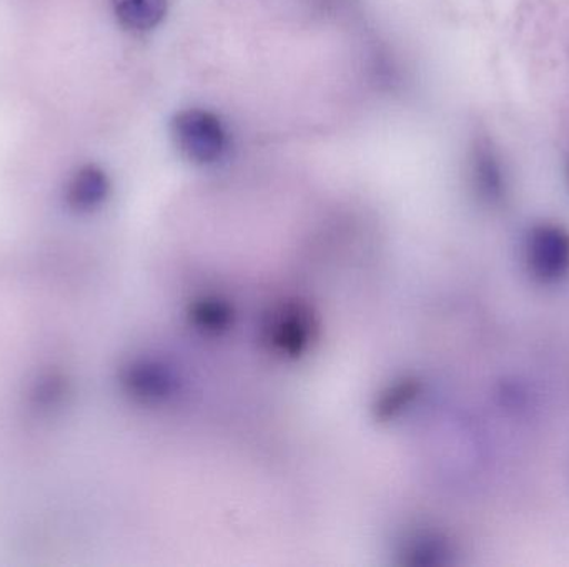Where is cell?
<instances>
[{
  "label": "cell",
  "instance_id": "8992f818",
  "mask_svg": "<svg viewBox=\"0 0 569 567\" xmlns=\"http://www.w3.org/2000/svg\"><path fill=\"white\" fill-rule=\"evenodd\" d=\"M568 182H569V163H568Z\"/></svg>",
  "mask_w": 569,
  "mask_h": 567
},
{
  "label": "cell",
  "instance_id": "3957f363",
  "mask_svg": "<svg viewBox=\"0 0 569 567\" xmlns=\"http://www.w3.org/2000/svg\"><path fill=\"white\" fill-rule=\"evenodd\" d=\"M471 186L488 206H500L507 199V176L500 156L487 139L475 142L470 153Z\"/></svg>",
  "mask_w": 569,
  "mask_h": 567
},
{
  "label": "cell",
  "instance_id": "7a4b0ae2",
  "mask_svg": "<svg viewBox=\"0 0 569 567\" xmlns=\"http://www.w3.org/2000/svg\"><path fill=\"white\" fill-rule=\"evenodd\" d=\"M525 260L533 279L557 283L569 273V232L555 223H541L528 233Z\"/></svg>",
  "mask_w": 569,
  "mask_h": 567
},
{
  "label": "cell",
  "instance_id": "6da1fadb",
  "mask_svg": "<svg viewBox=\"0 0 569 567\" xmlns=\"http://www.w3.org/2000/svg\"><path fill=\"white\" fill-rule=\"evenodd\" d=\"M172 132L177 146L190 162L209 165L226 152V129L219 117L207 110H183L173 119Z\"/></svg>",
  "mask_w": 569,
  "mask_h": 567
},
{
  "label": "cell",
  "instance_id": "5b68a950",
  "mask_svg": "<svg viewBox=\"0 0 569 567\" xmlns=\"http://www.w3.org/2000/svg\"><path fill=\"white\" fill-rule=\"evenodd\" d=\"M120 26L133 32L156 29L167 13V0H112Z\"/></svg>",
  "mask_w": 569,
  "mask_h": 567
},
{
  "label": "cell",
  "instance_id": "277c9868",
  "mask_svg": "<svg viewBox=\"0 0 569 567\" xmlns=\"http://www.w3.org/2000/svg\"><path fill=\"white\" fill-rule=\"evenodd\" d=\"M109 189V179L102 169L97 165L82 166L67 183V205L77 212H89L107 199Z\"/></svg>",
  "mask_w": 569,
  "mask_h": 567
}]
</instances>
